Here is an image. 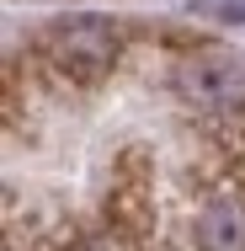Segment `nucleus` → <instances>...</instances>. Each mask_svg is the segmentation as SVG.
Masks as SVG:
<instances>
[{
  "instance_id": "nucleus-1",
  "label": "nucleus",
  "mask_w": 245,
  "mask_h": 251,
  "mask_svg": "<svg viewBox=\"0 0 245 251\" xmlns=\"http://www.w3.org/2000/svg\"><path fill=\"white\" fill-rule=\"evenodd\" d=\"M38 53L64 86H96L112 75V64L123 53V32L107 16H64L38 38Z\"/></svg>"
},
{
  "instance_id": "nucleus-2",
  "label": "nucleus",
  "mask_w": 245,
  "mask_h": 251,
  "mask_svg": "<svg viewBox=\"0 0 245 251\" xmlns=\"http://www.w3.org/2000/svg\"><path fill=\"white\" fill-rule=\"evenodd\" d=\"M171 86H176V97L187 101L192 112H208V118H235V112H245V64L229 49L181 53L176 70H171Z\"/></svg>"
},
{
  "instance_id": "nucleus-3",
  "label": "nucleus",
  "mask_w": 245,
  "mask_h": 251,
  "mask_svg": "<svg viewBox=\"0 0 245 251\" xmlns=\"http://www.w3.org/2000/svg\"><path fill=\"white\" fill-rule=\"evenodd\" d=\"M197 246L202 251H245V203L219 193L197 208Z\"/></svg>"
},
{
  "instance_id": "nucleus-4",
  "label": "nucleus",
  "mask_w": 245,
  "mask_h": 251,
  "mask_svg": "<svg viewBox=\"0 0 245 251\" xmlns=\"http://www.w3.org/2000/svg\"><path fill=\"white\" fill-rule=\"evenodd\" d=\"M192 11L213 22H245V0H192Z\"/></svg>"
}]
</instances>
